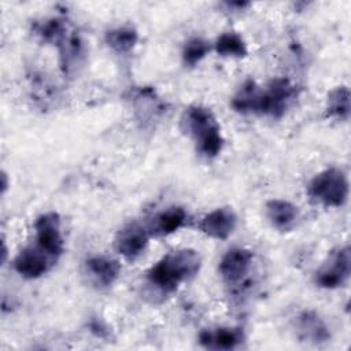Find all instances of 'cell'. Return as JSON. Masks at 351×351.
Listing matches in <instances>:
<instances>
[{"instance_id": "6da1fadb", "label": "cell", "mask_w": 351, "mask_h": 351, "mask_svg": "<svg viewBox=\"0 0 351 351\" xmlns=\"http://www.w3.org/2000/svg\"><path fill=\"white\" fill-rule=\"evenodd\" d=\"M200 266L202 258L197 251L191 248L171 251L151 266L147 271V281L162 293H171L182 282L193 278Z\"/></svg>"}, {"instance_id": "7a4b0ae2", "label": "cell", "mask_w": 351, "mask_h": 351, "mask_svg": "<svg viewBox=\"0 0 351 351\" xmlns=\"http://www.w3.org/2000/svg\"><path fill=\"white\" fill-rule=\"evenodd\" d=\"M181 125L195 141L196 151L206 159L217 158L223 148V137L219 123L210 108L189 106L182 117Z\"/></svg>"}, {"instance_id": "3957f363", "label": "cell", "mask_w": 351, "mask_h": 351, "mask_svg": "<svg viewBox=\"0 0 351 351\" xmlns=\"http://www.w3.org/2000/svg\"><path fill=\"white\" fill-rule=\"evenodd\" d=\"M310 197L326 207H340L348 197V180L339 167H329L318 174L308 184Z\"/></svg>"}, {"instance_id": "277c9868", "label": "cell", "mask_w": 351, "mask_h": 351, "mask_svg": "<svg viewBox=\"0 0 351 351\" xmlns=\"http://www.w3.org/2000/svg\"><path fill=\"white\" fill-rule=\"evenodd\" d=\"M296 96V86L288 78H274L266 88H259L255 112L270 118H281Z\"/></svg>"}, {"instance_id": "5b68a950", "label": "cell", "mask_w": 351, "mask_h": 351, "mask_svg": "<svg viewBox=\"0 0 351 351\" xmlns=\"http://www.w3.org/2000/svg\"><path fill=\"white\" fill-rule=\"evenodd\" d=\"M58 48L59 53V67L64 77H74L84 67L86 59V48L80 33L67 25L52 41Z\"/></svg>"}, {"instance_id": "8992f818", "label": "cell", "mask_w": 351, "mask_h": 351, "mask_svg": "<svg viewBox=\"0 0 351 351\" xmlns=\"http://www.w3.org/2000/svg\"><path fill=\"white\" fill-rule=\"evenodd\" d=\"M351 271V252L350 247H339L332 251L326 261L319 266L315 271V284L319 288L335 289L343 287L348 278Z\"/></svg>"}, {"instance_id": "52a82bcc", "label": "cell", "mask_w": 351, "mask_h": 351, "mask_svg": "<svg viewBox=\"0 0 351 351\" xmlns=\"http://www.w3.org/2000/svg\"><path fill=\"white\" fill-rule=\"evenodd\" d=\"M55 256L40 248L38 245L29 244L14 259V269L15 271L27 280L38 278L47 274L58 262Z\"/></svg>"}, {"instance_id": "ba28073f", "label": "cell", "mask_w": 351, "mask_h": 351, "mask_svg": "<svg viewBox=\"0 0 351 351\" xmlns=\"http://www.w3.org/2000/svg\"><path fill=\"white\" fill-rule=\"evenodd\" d=\"M34 244L59 259L63 254V237L60 232L59 214L55 211L41 214L34 222Z\"/></svg>"}, {"instance_id": "9c48e42d", "label": "cell", "mask_w": 351, "mask_h": 351, "mask_svg": "<svg viewBox=\"0 0 351 351\" xmlns=\"http://www.w3.org/2000/svg\"><path fill=\"white\" fill-rule=\"evenodd\" d=\"M254 255L245 248H232L219 261L218 271L226 285H240L252 267Z\"/></svg>"}, {"instance_id": "30bf717a", "label": "cell", "mask_w": 351, "mask_h": 351, "mask_svg": "<svg viewBox=\"0 0 351 351\" xmlns=\"http://www.w3.org/2000/svg\"><path fill=\"white\" fill-rule=\"evenodd\" d=\"M149 236L148 228L140 225L138 222H130L117 233L114 240L115 250L125 259L134 261L144 254Z\"/></svg>"}, {"instance_id": "8fae6325", "label": "cell", "mask_w": 351, "mask_h": 351, "mask_svg": "<svg viewBox=\"0 0 351 351\" xmlns=\"http://www.w3.org/2000/svg\"><path fill=\"white\" fill-rule=\"evenodd\" d=\"M129 100L136 117L143 123L156 121L166 111V103L151 86H138L132 89L129 93Z\"/></svg>"}, {"instance_id": "7c38bea8", "label": "cell", "mask_w": 351, "mask_h": 351, "mask_svg": "<svg viewBox=\"0 0 351 351\" xmlns=\"http://www.w3.org/2000/svg\"><path fill=\"white\" fill-rule=\"evenodd\" d=\"M121 266L117 261L95 255L85 261L84 263V274L90 285L97 289L110 288L119 277Z\"/></svg>"}, {"instance_id": "4fadbf2b", "label": "cell", "mask_w": 351, "mask_h": 351, "mask_svg": "<svg viewBox=\"0 0 351 351\" xmlns=\"http://www.w3.org/2000/svg\"><path fill=\"white\" fill-rule=\"evenodd\" d=\"M236 214L229 207H218L210 211L199 223V229L208 237L215 240L228 239L236 228Z\"/></svg>"}, {"instance_id": "5bb4252c", "label": "cell", "mask_w": 351, "mask_h": 351, "mask_svg": "<svg viewBox=\"0 0 351 351\" xmlns=\"http://www.w3.org/2000/svg\"><path fill=\"white\" fill-rule=\"evenodd\" d=\"M295 330L300 340L317 346L326 343L330 337L329 329L324 319L311 310H304L296 317Z\"/></svg>"}, {"instance_id": "9a60e30c", "label": "cell", "mask_w": 351, "mask_h": 351, "mask_svg": "<svg viewBox=\"0 0 351 351\" xmlns=\"http://www.w3.org/2000/svg\"><path fill=\"white\" fill-rule=\"evenodd\" d=\"M245 336L241 328L221 326L215 329H204L199 333V343L208 350H233L237 348Z\"/></svg>"}, {"instance_id": "2e32d148", "label": "cell", "mask_w": 351, "mask_h": 351, "mask_svg": "<svg viewBox=\"0 0 351 351\" xmlns=\"http://www.w3.org/2000/svg\"><path fill=\"white\" fill-rule=\"evenodd\" d=\"M266 218L278 232H291L299 219L298 207L282 199H273L266 203Z\"/></svg>"}, {"instance_id": "e0dca14e", "label": "cell", "mask_w": 351, "mask_h": 351, "mask_svg": "<svg viewBox=\"0 0 351 351\" xmlns=\"http://www.w3.org/2000/svg\"><path fill=\"white\" fill-rule=\"evenodd\" d=\"M186 211L182 207H170L158 213L149 222L148 232L154 236H167L177 232L186 221Z\"/></svg>"}, {"instance_id": "ac0fdd59", "label": "cell", "mask_w": 351, "mask_h": 351, "mask_svg": "<svg viewBox=\"0 0 351 351\" xmlns=\"http://www.w3.org/2000/svg\"><path fill=\"white\" fill-rule=\"evenodd\" d=\"M138 41V33L130 26H119L106 33L107 45L118 53L130 52Z\"/></svg>"}, {"instance_id": "d6986e66", "label": "cell", "mask_w": 351, "mask_h": 351, "mask_svg": "<svg viewBox=\"0 0 351 351\" xmlns=\"http://www.w3.org/2000/svg\"><path fill=\"white\" fill-rule=\"evenodd\" d=\"M326 112L330 118L346 121L350 117V90L347 86H336L326 99Z\"/></svg>"}, {"instance_id": "ffe728a7", "label": "cell", "mask_w": 351, "mask_h": 351, "mask_svg": "<svg viewBox=\"0 0 351 351\" xmlns=\"http://www.w3.org/2000/svg\"><path fill=\"white\" fill-rule=\"evenodd\" d=\"M259 88L255 81L247 80L232 97L233 110L241 114H254Z\"/></svg>"}, {"instance_id": "44dd1931", "label": "cell", "mask_w": 351, "mask_h": 351, "mask_svg": "<svg viewBox=\"0 0 351 351\" xmlns=\"http://www.w3.org/2000/svg\"><path fill=\"white\" fill-rule=\"evenodd\" d=\"M215 51L221 56H229V58H244L248 53L245 41L243 37L234 32H226L222 33L215 40Z\"/></svg>"}, {"instance_id": "7402d4cb", "label": "cell", "mask_w": 351, "mask_h": 351, "mask_svg": "<svg viewBox=\"0 0 351 351\" xmlns=\"http://www.w3.org/2000/svg\"><path fill=\"white\" fill-rule=\"evenodd\" d=\"M210 51L208 43L202 37L189 38L182 48V62L188 67H195Z\"/></svg>"}, {"instance_id": "603a6c76", "label": "cell", "mask_w": 351, "mask_h": 351, "mask_svg": "<svg viewBox=\"0 0 351 351\" xmlns=\"http://www.w3.org/2000/svg\"><path fill=\"white\" fill-rule=\"evenodd\" d=\"M7 186H8V181H7V174L3 171L1 173V193L4 195L5 191H7Z\"/></svg>"}, {"instance_id": "cb8c5ba5", "label": "cell", "mask_w": 351, "mask_h": 351, "mask_svg": "<svg viewBox=\"0 0 351 351\" xmlns=\"http://www.w3.org/2000/svg\"><path fill=\"white\" fill-rule=\"evenodd\" d=\"M5 258H7V247H5V243L3 240V243H1V262L3 263L5 262Z\"/></svg>"}]
</instances>
